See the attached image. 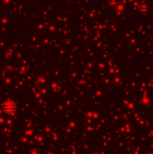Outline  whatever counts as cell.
Listing matches in <instances>:
<instances>
[{"label": "cell", "instance_id": "1", "mask_svg": "<svg viewBox=\"0 0 153 154\" xmlns=\"http://www.w3.org/2000/svg\"><path fill=\"white\" fill-rule=\"evenodd\" d=\"M4 110L6 112V113H14L16 111V105L14 103H12V102H7V103H5L4 105Z\"/></svg>", "mask_w": 153, "mask_h": 154}]
</instances>
